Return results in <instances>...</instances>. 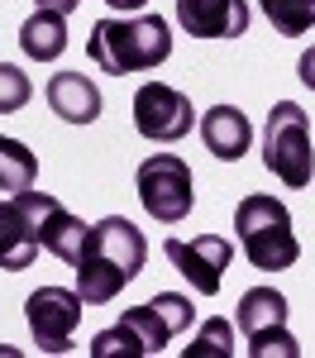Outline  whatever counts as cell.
Here are the masks:
<instances>
[{"instance_id": "obj_23", "label": "cell", "mask_w": 315, "mask_h": 358, "mask_svg": "<svg viewBox=\"0 0 315 358\" xmlns=\"http://www.w3.org/2000/svg\"><path fill=\"white\" fill-rule=\"evenodd\" d=\"M105 5H110L115 15H134V10H143V5H148V0H105Z\"/></svg>"}, {"instance_id": "obj_18", "label": "cell", "mask_w": 315, "mask_h": 358, "mask_svg": "<svg viewBox=\"0 0 315 358\" xmlns=\"http://www.w3.org/2000/svg\"><path fill=\"white\" fill-rule=\"evenodd\" d=\"M258 5L282 38H301L315 29V0H258Z\"/></svg>"}, {"instance_id": "obj_21", "label": "cell", "mask_w": 315, "mask_h": 358, "mask_svg": "<svg viewBox=\"0 0 315 358\" xmlns=\"http://www.w3.org/2000/svg\"><path fill=\"white\" fill-rule=\"evenodd\" d=\"M296 72H301V82H306V86L315 91V43L306 48V53H301V62H296Z\"/></svg>"}, {"instance_id": "obj_2", "label": "cell", "mask_w": 315, "mask_h": 358, "mask_svg": "<svg viewBox=\"0 0 315 358\" xmlns=\"http://www.w3.org/2000/svg\"><path fill=\"white\" fill-rule=\"evenodd\" d=\"M191 315H196V306L182 292H158L153 301L124 310L119 325L96 334L91 339V358H153L191 325Z\"/></svg>"}, {"instance_id": "obj_20", "label": "cell", "mask_w": 315, "mask_h": 358, "mask_svg": "<svg viewBox=\"0 0 315 358\" xmlns=\"http://www.w3.org/2000/svg\"><path fill=\"white\" fill-rule=\"evenodd\" d=\"M29 96H34V82L24 77V67H15V62H0V115L24 110Z\"/></svg>"}, {"instance_id": "obj_22", "label": "cell", "mask_w": 315, "mask_h": 358, "mask_svg": "<svg viewBox=\"0 0 315 358\" xmlns=\"http://www.w3.org/2000/svg\"><path fill=\"white\" fill-rule=\"evenodd\" d=\"M82 0H38V10H57V15H72Z\"/></svg>"}, {"instance_id": "obj_15", "label": "cell", "mask_w": 315, "mask_h": 358, "mask_svg": "<svg viewBox=\"0 0 315 358\" xmlns=\"http://www.w3.org/2000/svg\"><path fill=\"white\" fill-rule=\"evenodd\" d=\"M34 258H38V234L29 224L24 206L10 196V201H0V268L5 273H24Z\"/></svg>"}, {"instance_id": "obj_9", "label": "cell", "mask_w": 315, "mask_h": 358, "mask_svg": "<svg viewBox=\"0 0 315 358\" xmlns=\"http://www.w3.org/2000/svg\"><path fill=\"white\" fill-rule=\"evenodd\" d=\"M134 129L148 143H177L196 129V106L186 91L168 82H143L134 91Z\"/></svg>"}, {"instance_id": "obj_6", "label": "cell", "mask_w": 315, "mask_h": 358, "mask_svg": "<svg viewBox=\"0 0 315 358\" xmlns=\"http://www.w3.org/2000/svg\"><path fill=\"white\" fill-rule=\"evenodd\" d=\"M134 192L158 224H182L196 206V177L177 153H153L134 172Z\"/></svg>"}, {"instance_id": "obj_10", "label": "cell", "mask_w": 315, "mask_h": 358, "mask_svg": "<svg viewBox=\"0 0 315 358\" xmlns=\"http://www.w3.org/2000/svg\"><path fill=\"white\" fill-rule=\"evenodd\" d=\"M20 206H24V215H29V224H34V234H38V248H48L53 258H62V263H72L77 268V258H82V244H86V229L91 224H82L57 196H48V192H20L15 196Z\"/></svg>"}, {"instance_id": "obj_7", "label": "cell", "mask_w": 315, "mask_h": 358, "mask_svg": "<svg viewBox=\"0 0 315 358\" xmlns=\"http://www.w3.org/2000/svg\"><path fill=\"white\" fill-rule=\"evenodd\" d=\"M234 320H239V330L249 339V354L254 358H268V354L301 358V344L286 330V296L282 292H272V287H249V292L239 296Z\"/></svg>"}, {"instance_id": "obj_4", "label": "cell", "mask_w": 315, "mask_h": 358, "mask_svg": "<svg viewBox=\"0 0 315 358\" xmlns=\"http://www.w3.org/2000/svg\"><path fill=\"white\" fill-rule=\"evenodd\" d=\"M234 239L244 248V258L254 263L258 273H286L301 258V239L291 229V210L277 196H244L234 210Z\"/></svg>"}, {"instance_id": "obj_1", "label": "cell", "mask_w": 315, "mask_h": 358, "mask_svg": "<svg viewBox=\"0 0 315 358\" xmlns=\"http://www.w3.org/2000/svg\"><path fill=\"white\" fill-rule=\"evenodd\" d=\"M148 263V239L134 220L124 215H105L86 229L82 258H77V292L86 306L115 301Z\"/></svg>"}, {"instance_id": "obj_11", "label": "cell", "mask_w": 315, "mask_h": 358, "mask_svg": "<svg viewBox=\"0 0 315 358\" xmlns=\"http://www.w3.org/2000/svg\"><path fill=\"white\" fill-rule=\"evenodd\" d=\"M168 263L196 287L200 296H215L220 282H225V268L234 263V244L220 239V234H196V239H168L163 244Z\"/></svg>"}, {"instance_id": "obj_17", "label": "cell", "mask_w": 315, "mask_h": 358, "mask_svg": "<svg viewBox=\"0 0 315 358\" xmlns=\"http://www.w3.org/2000/svg\"><path fill=\"white\" fill-rule=\"evenodd\" d=\"M38 182V158L29 153L20 138H5L0 134V192H29Z\"/></svg>"}, {"instance_id": "obj_14", "label": "cell", "mask_w": 315, "mask_h": 358, "mask_svg": "<svg viewBox=\"0 0 315 358\" xmlns=\"http://www.w3.org/2000/svg\"><path fill=\"white\" fill-rule=\"evenodd\" d=\"M48 106H53L57 120H67V124H91V120H101V86L82 77V72H57L48 77Z\"/></svg>"}, {"instance_id": "obj_13", "label": "cell", "mask_w": 315, "mask_h": 358, "mask_svg": "<svg viewBox=\"0 0 315 358\" xmlns=\"http://www.w3.org/2000/svg\"><path fill=\"white\" fill-rule=\"evenodd\" d=\"M200 143L220 158V163H239L254 143V124L239 106H210L200 115Z\"/></svg>"}, {"instance_id": "obj_12", "label": "cell", "mask_w": 315, "mask_h": 358, "mask_svg": "<svg viewBox=\"0 0 315 358\" xmlns=\"http://www.w3.org/2000/svg\"><path fill=\"white\" fill-rule=\"evenodd\" d=\"M249 20V0H177V24L191 38H244Z\"/></svg>"}, {"instance_id": "obj_19", "label": "cell", "mask_w": 315, "mask_h": 358, "mask_svg": "<svg viewBox=\"0 0 315 358\" xmlns=\"http://www.w3.org/2000/svg\"><path fill=\"white\" fill-rule=\"evenodd\" d=\"M186 358H234V325L220 320V315H210L200 325L196 344H186Z\"/></svg>"}, {"instance_id": "obj_3", "label": "cell", "mask_w": 315, "mask_h": 358, "mask_svg": "<svg viewBox=\"0 0 315 358\" xmlns=\"http://www.w3.org/2000/svg\"><path fill=\"white\" fill-rule=\"evenodd\" d=\"M86 53L101 72L129 77V72H153L172 57V29L163 15H119V20H96Z\"/></svg>"}, {"instance_id": "obj_5", "label": "cell", "mask_w": 315, "mask_h": 358, "mask_svg": "<svg viewBox=\"0 0 315 358\" xmlns=\"http://www.w3.org/2000/svg\"><path fill=\"white\" fill-rule=\"evenodd\" d=\"M263 167L291 192L311 187V177H315L311 120H306V110L296 101H277L272 115H268V124H263Z\"/></svg>"}, {"instance_id": "obj_8", "label": "cell", "mask_w": 315, "mask_h": 358, "mask_svg": "<svg viewBox=\"0 0 315 358\" xmlns=\"http://www.w3.org/2000/svg\"><path fill=\"white\" fill-rule=\"evenodd\" d=\"M82 292L67 287H38L24 301L29 334L38 344V354H67L77 344V325H82Z\"/></svg>"}, {"instance_id": "obj_16", "label": "cell", "mask_w": 315, "mask_h": 358, "mask_svg": "<svg viewBox=\"0 0 315 358\" xmlns=\"http://www.w3.org/2000/svg\"><path fill=\"white\" fill-rule=\"evenodd\" d=\"M20 48L34 62H53L67 48V15L57 10H34L24 24H20Z\"/></svg>"}]
</instances>
